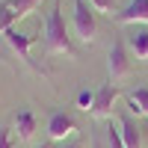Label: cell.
<instances>
[{
  "mask_svg": "<svg viewBox=\"0 0 148 148\" xmlns=\"http://www.w3.org/2000/svg\"><path fill=\"white\" fill-rule=\"evenodd\" d=\"M45 53L53 56V53H65L74 56V45L68 39V30H65V18H62V6L59 0H53L51 12L45 15Z\"/></svg>",
  "mask_w": 148,
  "mask_h": 148,
  "instance_id": "cell-1",
  "label": "cell"
},
{
  "mask_svg": "<svg viewBox=\"0 0 148 148\" xmlns=\"http://www.w3.org/2000/svg\"><path fill=\"white\" fill-rule=\"evenodd\" d=\"M74 33L83 42H95L98 36V21H95V9L89 6V0H74Z\"/></svg>",
  "mask_w": 148,
  "mask_h": 148,
  "instance_id": "cell-2",
  "label": "cell"
},
{
  "mask_svg": "<svg viewBox=\"0 0 148 148\" xmlns=\"http://www.w3.org/2000/svg\"><path fill=\"white\" fill-rule=\"evenodd\" d=\"M107 71H110V83L125 80V77H130V71H133V65H130V53H127V45L121 42V39H116L113 47H110Z\"/></svg>",
  "mask_w": 148,
  "mask_h": 148,
  "instance_id": "cell-3",
  "label": "cell"
},
{
  "mask_svg": "<svg viewBox=\"0 0 148 148\" xmlns=\"http://www.w3.org/2000/svg\"><path fill=\"white\" fill-rule=\"evenodd\" d=\"M6 36V42H9V47H12V51H15L18 53V59H24V62H27L33 71H39V74H47L42 65H36L33 62V59H30V47H33V42H36V36H27V33H18L15 27H12L9 33H3Z\"/></svg>",
  "mask_w": 148,
  "mask_h": 148,
  "instance_id": "cell-4",
  "label": "cell"
},
{
  "mask_svg": "<svg viewBox=\"0 0 148 148\" xmlns=\"http://www.w3.org/2000/svg\"><path fill=\"white\" fill-rule=\"evenodd\" d=\"M119 95H121L119 83H104L101 89L95 92V104H92L89 113H92L95 119H107L110 113H113V104H116V98H119Z\"/></svg>",
  "mask_w": 148,
  "mask_h": 148,
  "instance_id": "cell-5",
  "label": "cell"
},
{
  "mask_svg": "<svg viewBox=\"0 0 148 148\" xmlns=\"http://www.w3.org/2000/svg\"><path fill=\"white\" fill-rule=\"evenodd\" d=\"M77 130V121H74L68 113H53L47 119V136L51 139H65Z\"/></svg>",
  "mask_w": 148,
  "mask_h": 148,
  "instance_id": "cell-6",
  "label": "cell"
},
{
  "mask_svg": "<svg viewBox=\"0 0 148 148\" xmlns=\"http://www.w3.org/2000/svg\"><path fill=\"white\" fill-rule=\"evenodd\" d=\"M119 24H148V0H130V3L116 12Z\"/></svg>",
  "mask_w": 148,
  "mask_h": 148,
  "instance_id": "cell-7",
  "label": "cell"
},
{
  "mask_svg": "<svg viewBox=\"0 0 148 148\" xmlns=\"http://www.w3.org/2000/svg\"><path fill=\"white\" fill-rule=\"evenodd\" d=\"M18 136V142H27L36 136V116L33 110H21V113L15 116V130H12Z\"/></svg>",
  "mask_w": 148,
  "mask_h": 148,
  "instance_id": "cell-8",
  "label": "cell"
},
{
  "mask_svg": "<svg viewBox=\"0 0 148 148\" xmlns=\"http://www.w3.org/2000/svg\"><path fill=\"white\" fill-rule=\"evenodd\" d=\"M127 47L136 59H148V30L145 27H136L130 36H127Z\"/></svg>",
  "mask_w": 148,
  "mask_h": 148,
  "instance_id": "cell-9",
  "label": "cell"
},
{
  "mask_svg": "<svg viewBox=\"0 0 148 148\" xmlns=\"http://www.w3.org/2000/svg\"><path fill=\"white\" fill-rule=\"evenodd\" d=\"M119 130H121V139H125V148H142V136H139V130H136L130 116L119 119Z\"/></svg>",
  "mask_w": 148,
  "mask_h": 148,
  "instance_id": "cell-10",
  "label": "cell"
},
{
  "mask_svg": "<svg viewBox=\"0 0 148 148\" xmlns=\"http://www.w3.org/2000/svg\"><path fill=\"white\" fill-rule=\"evenodd\" d=\"M127 107L133 116H148V86H136L127 95Z\"/></svg>",
  "mask_w": 148,
  "mask_h": 148,
  "instance_id": "cell-11",
  "label": "cell"
},
{
  "mask_svg": "<svg viewBox=\"0 0 148 148\" xmlns=\"http://www.w3.org/2000/svg\"><path fill=\"white\" fill-rule=\"evenodd\" d=\"M3 3H6L12 12H15V18L21 21V18H27L30 12H36V6H39L42 0H3Z\"/></svg>",
  "mask_w": 148,
  "mask_h": 148,
  "instance_id": "cell-12",
  "label": "cell"
},
{
  "mask_svg": "<svg viewBox=\"0 0 148 148\" xmlns=\"http://www.w3.org/2000/svg\"><path fill=\"white\" fill-rule=\"evenodd\" d=\"M18 24V18H15V12H12L6 3H0V33H9L12 27Z\"/></svg>",
  "mask_w": 148,
  "mask_h": 148,
  "instance_id": "cell-13",
  "label": "cell"
},
{
  "mask_svg": "<svg viewBox=\"0 0 148 148\" xmlns=\"http://www.w3.org/2000/svg\"><path fill=\"white\" fill-rule=\"evenodd\" d=\"M89 6L101 15H110V18L116 15V0H89Z\"/></svg>",
  "mask_w": 148,
  "mask_h": 148,
  "instance_id": "cell-14",
  "label": "cell"
},
{
  "mask_svg": "<svg viewBox=\"0 0 148 148\" xmlns=\"http://www.w3.org/2000/svg\"><path fill=\"white\" fill-rule=\"evenodd\" d=\"M15 145H18V136L9 127H0V148H15Z\"/></svg>",
  "mask_w": 148,
  "mask_h": 148,
  "instance_id": "cell-15",
  "label": "cell"
},
{
  "mask_svg": "<svg viewBox=\"0 0 148 148\" xmlns=\"http://www.w3.org/2000/svg\"><path fill=\"white\" fill-rule=\"evenodd\" d=\"M92 104H95V92H80L77 95V107L80 110H92Z\"/></svg>",
  "mask_w": 148,
  "mask_h": 148,
  "instance_id": "cell-16",
  "label": "cell"
},
{
  "mask_svg": "<svg viewBox=\"0 0 148 148\" xmlns=\"http://www.w3.org/2000/svg\"><path fill=\"white\" fill-rule=\"evenodd\" d=\"M107 136H110V145H113V148H125V139H121V130L119 127H110Z\"/></svg>",
  "mask_w": 148,
  "mask_h": 148,
  "instance_id": "cell-17",
  "label": "cell"
},
{
  "mask_svg": "<svg viewBox=\"0 0 148 148\" xmlns=\"http://www.w3.org/2000/svg\"><path fill=\"white\" fill-rule=\"evenodd\" d=\"M62 148H83L80 142H71V145H62Z\"/></svg>",
  "mask_w": 148,
  "mask_h": 148,
  "instance_id": "cell-18",
  "label": "cell"
},
{
  "mask_svg": "<svg viewBox=\"0 0 148 148\" xmlns=\"http://www.w3.org/2000/svg\"><path fill=\"white\" fill-rule=\"evenodd\" d=\"M36 148H51V145H36Z\"/></svg>",
  "mask_w": 148,
  "mask_h": 148,
  "instance_id": "cell-19",
  "label": "cell"
}]
</instances>
